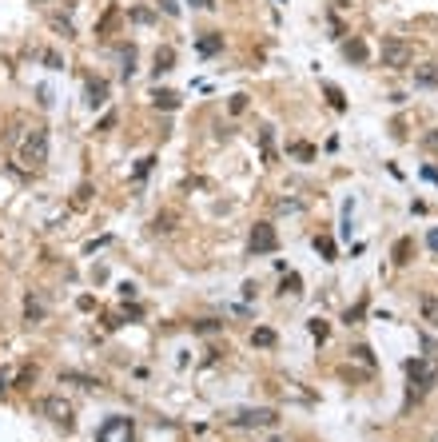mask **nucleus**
I'll return each instance as SVG.
<instances>
[{"label": "nucleus", "mask_w": 438, "mask_h": 442, "mask_svg": "<svg viewBox=\"0 0 438 442\" xmlns=\"http://www.w3.org/2000/svg\"><path fill=\"white\" fill-rule=\"evenodd\" d=\"M33 4H48V0H33Z\"/></svg>", "instance_id": "32"}, {"label": "nucleus", "mask_w": 438, "mask_h": 442, "mask_svg": "<svg viewBox=\"0 0 438 442\" xmlns=\"http://www.w3.org/2000/svg\"><path fill=\"white\" fill-rule=\"evenodd\" d=\"M112 124H116V112H108V116L100 120V127H96V132H108V127H112Z\"/></svg>", "instance_id": "28"}, {"label": "nucleus", "mask_w": 438, "mask_h": 442, "mask_svg": "<svg viewBox=\"0 0 438 442\" xmlns=\"http://www.w3.org/2000/svg\"><path fill=\"white\" fill-rule=\"evenodd\" d=\"M378 56H383V68L403 72V68H410V60H414V48H410V40H406V36H383Z\"/></svg>", "instance_id": "2"}, {"label": "nucleus", "mask_w": 438, "mask_h": 442, "mask_svg": "<svg viewBox=\"0 0 438 442\" xmlns=\"http://www.w3.org/2000/svg\"><path fill=\"white\" fill-rule=\"evenodd\" d=\"M426 243H430V251H438V227H430V236H426Z\"/></svg>", "instance_id": "30"}, {"label": "nucleus", "mask_w": 438, "mask_h": 442, "mask_svg": "<svg viewBox=\"0 0 438 442\" xmlns=\"http://www.w3.org/2000/svg\"><path fill=\"white\" fill-rule=\"evenodd\" d=\"M323 92L331 96V104H335V108H339V112L347 108V100H343V92H339V88H335V84H323Z\"/></svg>", "instance_id": "20"}, {"label": "nucleus", "mask_w": 438, "mask_h": 442, "mask_svg": "<svg viewBox=\"0 0 438 442\" xmlns=\"http://www.w3.org/2000/svg\"><path fill=\"white\" fill-rule=\"evenodd\" d=\"M131 439V418H108L96 430V442H128Z\"/></svg>", "instance_id": "7"}, {"label": "nucleus", "mask_w": 438, "mask_h": 442, "mask_svg": "<svg viewBox=\"0 0 438 442\" xmlns=\"http://www.w3.org/2000/svg\"><path fill=\"white\" fill-rule=\"evenodd\" d=\"M131 20H136V24H152L156 16L147 12V8H131Z\"/></svg>", "instance_id": "23"}, {"label": "nucleus", "mask_w": 438, "mask_h": 442, "mask_svg": "<svg viewBox=\"0 0 438 442\" xmlns=\"http://www.w3.org/2000/svg\"><path fill=\"white\" fill-rule=\"evenodd\" d=\"M116 20H120V12H116V8H112V12H108V16H104V20H100V36H108V32H112L116 28Z\"/></svg>", "instance_id": "21"}, {"label": "nucleus", "mask_w": 438, "mask_h": 442, "mask_svg": "<svg viewBox=\"0 0 438 442\" xmlns=\"http://www.w3.org/2000/svg\"><path fill=\"white\" fill-rule=\"evenodd\" d=\"M20 163L33 168V172H40V168L48 163V127L36 124L33 132L24 136V143H20Z\"/></svg>", "instance_id": "1"}, {"label": "nucleus", "mask_w": 438, "mask_h": 442, "mask_svg": "<svg viewBox=\"0 0 438 442\" xmlns=\"http://www.w3.org/2000/svg\"><path fill=\"white\" fill-rule=\"evenodd\" d=\"M331 4H335V8H351V0H331Z\"/></svg>", "instance_id": "31"}, {"label": "nucleus", "mask_w": 438, "mask_h": 442, "mask_svg": "<svg viewBox=\"0 0 438 442\" xmlns=\"http://www.w3.org/2000/svg\"><path fill=\"white\" fill-rule=\"evenodd\" d=\"M343 56H347L351 64H367V56H371V52H367V44H363V40H347V44H343Z\"/></svg>", "instance_id": "10"}, {"label": "nucleus", "mask_w": 438, "mask_h": 442, "mask_svg": "<svg viewBox=\"0 0 438 442\" xmlns=\"http://www.w3.org/2000/svg\"><path fill=\"white\" fill-rule=\"evenodd\" d=\"M199 52H203V56H215V52H223V36H219V32H203V40H199Z\"/></svg>", "instance_id": "11"}, {"label": "nucleus", "mask_w": 438, "mask_h": 442, "mask_svg": "<svg viewBox=\"0 0 438 442\" xmlns=\"http://www.w3.org/2000/svg\"><path fill=\"white\" fill-rule=\"evenodd\" d=\"M88 104L104 108L108 104V80H88Z\"/></svg>", "instance_id": "8"}, {"label": "nucleus", "mask_w": 438, "mask_h": 442, "mask_svg": "<svg viewBox=\"0 0 438 442\" xmlns=\"http://www.w3.org/2000/svg\"><path fill=\"white\" fill-rule=\"evenodd\" d=\"M410 251H414V243H410V239H399V243H394V263H410Z\"/></svg>", "instance_id": "14"}, {"label": "nucleus", "mask_w": 438, "mask_h": 442, "mask_svg": "<svg viewBox=\"0 0 438 442\" xmlns=\"http://www.w3.org/2000/svg\"><path fill=\"white\" fill-rule=\"evenodd\" d=\"M172 64H176V52H172V48H160V52H156V76L172 72Z\"/></svg>", "instance_id": "12"}, {"label": "nucleus", "mask_w": 438, "mask_h": 442, "mask_svg": "<svg viewBox=\"0 0 438 442\" xmlns=\"http://www.w3.org/2000/svg\"><path fill=\"white\" fill-rule=\"evenodd\" d=\"M299 287H303V279H299V275H287V279H283V295H299Z\"/></svg>", "instance_id": "22"}, {"label": "nucleus", "mask_w": 438, "mask_h": 442, "mask_svg": "<svg viewBox=\"0 0 438 442\" xmlns=\"http://www.w3.org/2000/svg\"><path fill=\"white\" fill-rule=\"evenodd\" d=\"M247 108V96H231V112H244Z\"/></svg>", "instance_id": "27"}, {"label": "nucleus", "mask_w": 438, "mask_h": 442, "mask_svg": "<svg viewBox=\"0 0 438 442\" xmlns=\"http://www.w3.org/2000/svg\"><path fill=\"white\" fill-rule=\"evenodd\" d=\"M160 8H163L167 16H179V4H176V0H160Z\"/></svg>", "instance_id": "26"}, {"label": "nucleus", "mask_w": 438, "mask_h": 442, "mask_svg": "<svg viewBox=\"0 0 438 442\" xmlns=\"http://www.w3.org/2000/svg\"><path fill=\"white\" fill-rule=\"evenodd\" d=\"M251 343H255V347H275V331H271V327H259V331L251 335Z\"/></svg>", "instance_id": "15"}, {"label": "nucleus", "mask_w": 438, "mask_h": 442, "mask_svg": "<svg viewBox=\"0 0 438 442\" xmlns=\"http://www.w3.org/2000/svg\"><path fill=\"white\" fill-rule=\"evenodd\" d=\"M419 84H422V88H435V84H438L435 64H426V68H419Z\"/></svg>", "instance_id": "17"}, {"label": "nucleus", "mask_w": 438, "mask_h": 442, "mask_svg": "<svg viewBox=\"0 0 438 442\" xmlns=\"http://www.w3.org/2000/svg\"><path fill=\"white\" fill-rule=\"evenodd\" d=\"M188 4H192V8H203V12H208V8H215V0H188Z\"/></svg>", "instance_id": "29"}, {"label": "nucleus", "mask_w": 438, "mask_h": 442, "mask_svg": "<svg viewBox=\"0 0 438 442\" xmlns=\"http://www.w3.org/2000/svg\"><path fill=\"white\" fill-rule=\"evenodd\" d=\"M24 315H28V323H40V319H44V303L28 299V303H24Z\"/></svg>", "instance_id": "18"}, {"label": "nucleus", "mask_w": 438, "mask_h": 442, "mask_svg": "<svg viewBox=\"0 0 438 442\" xmlns=\"http://www.w3.org/2000/svg\"><path fill=\"white\" fill-rule=\"evenodd\" d=\"M311 335H315V339H327V323L323 319H311Z\"/></svg>", "instance_id": "24"}, {"label": "nucleus", "mask_w": 438, "mask_h": 442, "mask_svg": "<svg viewBox=\"0 0 438 442\" xmlns=\"http://www.w3.org/2000/svg\"><path fill=\"white\" fill-rule=\"evenodd\" d=\"M419 311H422V323H430V327L438 331V295H422Z\"/></svg>", "instance_id": "9"}, {"label": "nucleus", "mask_w": 438, "mask_h": 442, "mask_svg": "<svg viewBox=\"0 0 438 442\" xmlns=\"http://www.w3.org/2000/svg\"><path fill=\"white\" fill-rule=\"evenodd\" d=\"M406 379H410V395H426L438 382V363L435 359H410L406 363Z\"/></svg>", "instance_id": "3"}, {"label": "nucleus", "mask_w": 438, "mask_h": 442, "mask_svg": "<svg viewBox=\"0 0 438 442\" xmlns=\"http://www.w3.org/2000/svg\"><path fill=\"white\" fill-rule=\"evenodd\" d=\"M422 148H426V152H438V132H426V136H422Z\"/></svg>", "instance_id": "25"}, {"label": "nucleus", "mask_w": 438, "mask_h": 442, "mask_svg": "<svg viewBox=\"0 0 438 442\" xmlns=\"http://www.w3.org/2000/svg\"><path fill=\"white\" fill-rule=\"evenodd\" d=\"M231 423H235V427H275L279 411H271V407H255V411H239Z\"/></svg>", "instance_id": "6"}, {"label": "nucleus", "mask_w": 438, "mask_h": 442, "mask_svg": "<svg viewBox=\"0 0 438 442\" xmlns=\"http://www.w3.org/2000/svg\"><path fill=\"white\" fill-rule=\"evenodd\" d=\"M279 251V236L271 223H255V231H251V255H271Z\"/></svg>", "instance_id": "5"}, {"label": "nucleus", "mask_w": 438, "mask_h": 442, "mask_svg": "<svg viewBox=\"0 0 438 442\" xmlns=\"http://www.w3.org/2000/svg\"><path fill=\"white\" fill-rule=\"evenodd\" d=\"M315 251H319L327 263H331V259H335V243H331V239H315Z\"/></svg>", "instance_id": "19"}, {"label": "nucleus", "mask_w": 438, "mask_h": 442, "mask_svg": "<svg viewBox=\"0 0 438 442\" xmlns=\"http://www.w3.org/2000/svg\"><path fill=\"white\" fill-rule=\"evenodd\" d=\"M36 411L44 414V418H48V423H56V427H64V430H72V423H76V418H72V403H68L64 395H44L40 398V403H36Z\"/></svg>", "instance_id": "4"}, {"label": "nucleus", "mask_w": 438, "mask_h": 442, "mask_svg": "<svg viewBox=\"0 0 438 442\" xmlns=\"http://www.w3.org/2000/svg\"><path fill=\"white\" fill-rule=\"evenodd\" d=\"M287 152H291V156H299L303 163H307V159H315V148H311V143H287Z\"/></svg>", "instance_id": "16"}, {"label": "nucleus", "mask_w": 438, "mask_h": 442, "mask_svg": "<svg viewBox=\"0 0 438 442\" xmlns=\"http://www.w3.org/2000/svg\"><path fill=\"white\" fill-rule=\"evenodd\" d=\"M152 104L163 112H172V108H179V96L176 92H152Z\"/></svg>", "instance_id": "13"}]
</instances>
